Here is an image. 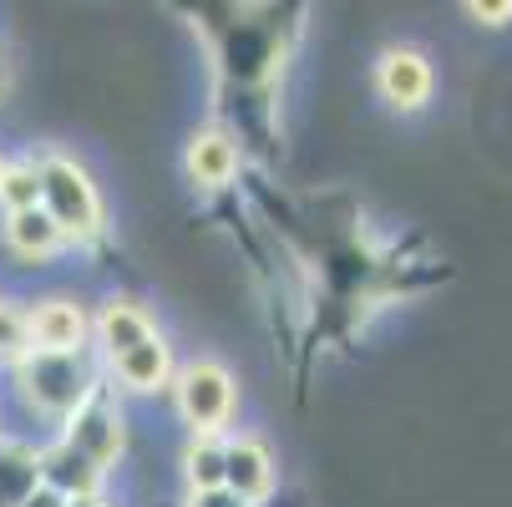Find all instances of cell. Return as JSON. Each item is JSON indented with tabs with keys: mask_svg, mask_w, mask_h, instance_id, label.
Returning a JSON list of instances; mask_svg holds the SVG:
<instances>
[{
	"mask_svg": "<svg viewBox=\"0 0 512 507\" xmlns=\"http://www.w3.org/2000/svg\"><path fill=\"white\" fill-rule=\"evenodd\" d=\"M36 173H41V208L66 234V244L71 249L97 244L107 234V203H102V188L92 183V173L61 148L36 153Z\"/></svg>",
	"mask_w": 512,
	"mask_h": 507,
	"instance_id": "1",
	"label": "cell"
},
{
	"mask_svg": "<svg viewBox=\"0 0 512 507\" xmlns=\"http://www.w3.org/2000/svg\"><path fill=\"white\" fill-rule=\"evenodd\" d=\"M11 386L26 401L31 416L61 426L92 386H102V366H97L92 350H82V355H41V350H31L11 371Z\"/></svg>",
	"mask_w": 512,
	"mask_h": 507,
	"instance_id": "2",
	"label": "cell"
},
{
	"mask_svg": "<svg viewBox=\"0 0 512 507\" xmlns=\"http://www.w3.org/2000/svg\"><path fill=\"white\" fill-rule=\"evenodd\" d=\"M173 406L188 426V437H229L239 416V381L224 360L193 355L188 366L173 371Z\"/></svg>",
	"mask_w": 512,
	"mask_h": 507,
	"instance_id": "3",
	"label": "cell"
},
{
	"mask_svg": "<svg viewBox=\"0 0 512 507\" xmlns=\"http://www.w3.org/2000/svg\"><path fill=\"white\" fill-rule=\"evenodd\" d=\"M56 437H61L66 447H77L97 472H112V467L122 462V452H127V416H122L117 391H112L107 381L92 386V391L77 401V411L61 421Z\"/></svg>",
	"mask_w": 512,
	"mask_h": 507,
	"instance_id": "4",
	"label": "cell"
},
{
	"mask_svg": "<svg viewBox=\"0 0 512 507\" xmlns=\"http://www.w3.org/2000/svg\"><path fill=\"white\" fill-rule=\"evenodd\" d=\"M31 350L41 355H82L92 350V310L71 295H41L26 305Z\"/></svg>",
	"mask_w": 512,
	"mask_h": 507,
	"instance_id": "5",
	"label": "cell"
},
{
	"mask_svg": "<svg viewBox=\"0 0 512 507\" xmlns=\"http://www.w3.org/2000/svg\"><path fill=\"white\" fill-rule=\"evenodd\" d=\"M173 371H178V360H173V345L163 330L132 350H122V355H112V360H102V376L122 396H158L173 386Z\"/></svg>",
	"mask_w": 512,
	"mask_h": 507,
	"instance_id": "6",
	"label": "cell"
},
{
	"mask_svg": "<svg viewBox=\"0 0 512 507\" xmlns=\"http://www.w3.org/2000/svg\"><path fill=\"white\" fill-rule=\"evenodd\" d=\"M376 92L391 112H421L436 92V71H431V56L416 51V46H391L381 51L376 61Z\"/></svg>",
	"mask_w": 512,
	"mask_h": 507,
	"instance_id": "7",
	"label": "cell"
},
{
	"mask_svg": "<svg viewBox=\"0 0 512 507\" xmlns=\"http://www.w3.org/2000/svg\"><path fill=\"white\" fill-rule=\"evenodd\" d=\"M224 487L239 492L254 507H264L274 497L279 462H274L264 437H254V431H229V437H224Z\"/></svg>",
	"mask_w": 512,
	"mask_h": 507,
	"instance_id": "8",
	"label": "cell"
},
{
	"mask_svg": "<svg viewBox=\"0 0 512 507\" xmlns=\"http://www.w3.org/2000/svg\"><path fill=\"white\" fill-rule=\"evenodd\" d=\"M148 335H158V320L148 315V305H137L127 295H112L102 300V310L92 315V355H97V366L132 345H142Z\"/></svg>",
	"mask_w": 512,
	"mask_h": 507,
	"instance_id": "9",
	"label": "cell"
},
{
	"mask_svg": "<svg viewBox=\"0 0 512 507\" xmlns=\"http://www.w3.org/2000/svg\"><path fill=\"white\" fill-rule=\"evenodd\" d=\"M239 142L229 137V132H218V127H203V132H193L188 137V153H183V173H188V183L193 188H208V193H218V188H229L234 178H239Z\"/></svg>",
	"mask_w": 512,
	"mask_h": 507,
	"instance_id": "10",
	"label": "cell"
},
{
	"mask_svg": "<svg viewBox=\"0 0 512 507\" xmlns=\"http://www.w3.org/2000/svg\"><path fill=\"white\" fill-rule=\"evenodd\" d=\"M0 244H6L21 264H51V259H61L71 244H66V234L46 219V208L36 203V208H21V213H6L0 219Z\"/></svg>",
	"mask_w": 512,
	"mask_h": 507,
	"instance_id": "11",
	"label": "cell"
},
{
	"mask_svg": "<svg viewBox=\"0 0 512 507\" xmlns=\"http://www.w3.org/2000/svg\"><path fill=\"white\" fill-rule=\"evenodd\" d=\"M36 462H41V482H46L51 492H61V497H92V492H102V482H107V472H97L77 447H66L61 437L46 442V447L36 452Z\"/></svg>",
	"mask_w": 512,
	"mask_h": 507,
	"instance_id": "12",
	"label": "cell"
},
{
	"mask_svg": "<svg viewBox=\"0 0 512 507\" xmlns=\"http://www.w3.org/2000/svg\"><path fill=\"white\" fill-rule=\"evenodd\" d=\"M41 447L31 442H16V437H0V507H16L36 482H41V462H36Z\"/></svg>",
	"mask_w": 512,
	"mask_h": 507,
	"instance_id": "13",
	"label": "cell"
},
{
	"mask_svg": "<svg viewBox=\"0 0 512 507\" xmlns=\"http://www.w3.org/2000/svg\"><path fill=\"white\" fill-rule=\"evenodd\" d=\"M183 482L198 487H224V437H188L183 447Z\"/></svg>",
	"mask_w": 512,
	"mask_h": 507,
	"instance_id": "14",
	"label": "cell"
},
{
	"mask_svg": "<svg viewBox=\"0 0 512 507\" xmlns=\"http://www.w3.org/2000/svg\"><path fill=\"white\" fill-rule=\"evenodd\" d=\"M41 203V173L36 158H6V173H0V213H21Z\"/></svg>",
	"mask_w": 512,
	"mask_h": 507,
	"instance_id": "15",
	"label": "cell"
},
{
	"mask_svg": "<svg viewBox=\"0 0 512 507\" xmlns=\"http://www.w3.org/2000/svg\"><path fill=\"white\" fill-rule=\"evenodd\" d=\"M31 355V330H26V305L0 300V371H16Z\"/></svg>",
	"mask_w": 512,
	"mask_h": 507,
	"instance_id": "16",
	"label": "cell"
},
{
	"mask_svg": "<svg viewBox=\"0 0 512 507\" xmlns=\"http://www.w3.org/2000/svg\"><path fill=\"white\" fill-rule=\"evenodd\" d=\"M462 11H467L477 26H487V31H502V26L512 21V0H462Z\"/></svg>",
	"mask_w": 512,
	"mask_h": 507,
	"instance_id": "17",
	"label": "cell"
},
{
	"mask_svg": "<svg viewBox=\"0 0 512 507\" xmlns=\"http://www.w3.org/2000/svg\"><path fill=\"white\" fill-rule=\"evenodd\" d=\"M183 507H254V502H244V497L229 492V487H198V492L183 497Z\"/></svg>",
	"mask_w": 512,
	"mask_h": 507,
	"instance_id": "18",
	"label": "cell"
},
{
	"mask_svg": "<svg viewBox=\"0 0 512 507\" xmlns=\"http://www.w3.org/2000/svg\"><path fill=\"white\" fill-rule=\"evenodd\" d=\"M16 507H66V497H61V492H51L46 482H36V487H31V492H26Z\"/></svg>",
	"mask_w": 512,
	"mask_h": 507,
	"instance_id": "19",
	"label": "cell"
},
{
	"mask_svg": "<svg viewBox=\"0 0 512 507\" xmlns=\"http://www.w3.org/2000/svg\"><path fill=\"white\" fill-rule=\"evenodd\" d=\"M11 87H16V61H11V51L0 46V102L11 97Z\"/></svg>",
	"mask_w": 512,
	"mask_h": 507,
	"instance_id": "20",
	"label": "cell"
},
{
	"mask_svg": "<svg viewBox=\"0 0 512 507\" xmlns=\"http://www.w3.org/2000/svg\"><path fill=\"white\" fill-rule=\"evenodd\" d=\"M66 507H112L102 492H92V497H66Z\"/></svg>",
	"mask_w": 512,
	"mask_h": 507,
	"instance_id": "21",
	"label": "cell"
},
{
	"mask_svg": "<svg viewBox=\"0 0 512 507\" xmlns=\"http://www.w3.org/2000/svg\"><path fill=\"white\" fill-rule=\"evenodd\" d=\"M0 173H6V153H0Z\"/></svg>",
	"mask_w": 512,
	"mask_h": 507,
	"instance_id": "22",
	"label": "cell"
},
{
	"mask_svg": "<svg viewBox=\"0 0 512 507\" xmlns=\"http://www.w3.org/2000/svg\"><path fill=\"white\" fill-rule=\"evenodd\" d=\"M0 437H6V426H0Z\"/></svg>",
	"mask_w": 512,
	"mask_h": 507,
	"instance_id": "23",
	"label": "cell"
}]
</instances>
